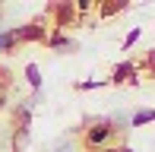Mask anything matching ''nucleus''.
Returning a JSON list of instances; mask_svg holds the SVG:
<instances>
[{
    "label": "nucleus",
    "instance_id": "nucleus-3",
    "mask_svg": "<svg viewBox=\"0 0 155 152\" xmlns=\"http://www.w3.org/2000/svg\"><path fill=\"white\" fill-rule=\"evenodd\" d=\"M155 121V111H136L133 114V127H143V124H149Z\"/></svg>",
    "mask_w": 155,
    "mask_h": 152
},
{
    "label": "nucleus",
    "instance_id": "nucleus-8",
    "mask_svg": "<svg viewBox=\"0 0 155 152\" xmlns=\"http://www.w3.org/2000/svg\"><path fill=\"white\" fill-rule=\"evenodd\" d=\"M0 105H3V98H0Z\"/></svg>",
    "mask_w": 155,
    "mask_h": 152
},
{
    "label": "nucleus",
    "instance_id": "nucleus-1",
    "mask_svg": "<svg viewBox=\"0 0 155 152\" xmlns=\"http://www.w3.org/2000/svg\"><path fill=\"white\" fill-rule=\"evenodd\" d=\"M111 130H114V127H108V124H101V127L89 130V143H92V146H98V143H104V140L111 136Z\"/></svg>",
    "mask_w": 155,
    "mask_h": 152
},
{
    "label": "nucleus",
    "instance_id": "nucleus-2",
    "mask_svg": "<svg viewBox=\"0 0 155 152\" xmlns=\"http://www.w3.org/2000/svg\"><path fill=\"white\" fill-rule=\"evenodd\" d=\"M25 79L32 82V89H41V76H38V67H35V64L25 67Z\"/></svg>",
    "mask_w": 155,
    "mask_h": 152
},
{
    "label": "nucleus",
    "instance_id": "nucleus-4",
    "mask_svg": "<svg viewBox=\"0 0 155 152\" xmlns=\"http://www.w3.org/2000/svg\"><path fill=\"white\" fill-rule=\"evenodd\" d=\"M130 73H133V64H120L114 70V82H124V79H130Z\"/></svg>",
    "mask_w": 155,
    "mask_h": 152
},
{
    "label": "nucleus",
    "instance_id": "nucleus-6",
    "mask_svg": "<svg viewBox=\"0 0 155 152\" xmlns=\"http://www.w3.org/2000/svg\"><path fill=\"white\" fill-rule=\"evenodd\" d=\"M136 38H139V29H133V32H130V35H127V41H124V45H127V48H130V45H133V41H136Z\"/></svg>",
    "mask_w": 155,
    "mask_h": 152
},
{
    "label": "nucleus",
    "instance_id": "nucleus-5",
    "mask_svg": "<svg viewBox=\"0 0 155 152\" xmlns=\"http://www.w3.org/2000/svg\"><path fill=\"white\" fill-rule=\"evenodd\" d=\"M3 48H13V35H10V32L0 35V51H3Z\"/></svg>",
    "mask_w": 155,
    "mask_h": 152
},
{
    "label": "nucleus",
    "instance_id": "nucleus-7",
    "mask_svg": "<svg viewBox=\"0 0 155 152\" xmlns=\"http://www.w3.org/2000/svg\"><path fill=\"white\" fill-rule=\"evenodd\" d=\"M152 64H155V54H152Z\"/></svg>",
    "mask_w": 155,
    "mask_h": 152
}]
</instances>
